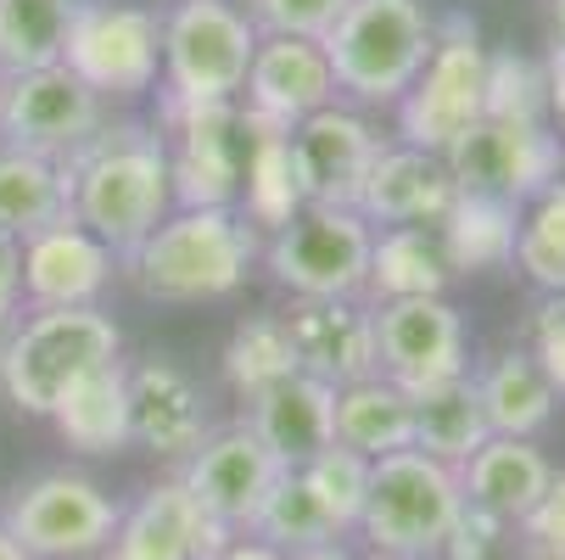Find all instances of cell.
Returning <instances> with one entry per match:
<instances>
[{
    "label": "cell",
    "mask_w": 565,
    "mask_h": 560,
    "mask_svg": "<svg viewBox=\"0 0 565 560\" xmlns=\"http://www.w3.org/2000/svg\"><path fill=\"white\" fill-rule=\"evenodd\" d=\"M319 45L331 56L337 96H353L359 107H397L437 45V23L420 0H353Z\"/></svg>",
    "instance_id": "4"
},
{
    "label": "cell",
    "mask_w": 565,
    "mask_h": 560,
    "mask_svg": "<svg viewBox=\"0 0 565 560\" xmlns=\"http://www.w3.org/2000/svg\"><path fill=\"white\" fill-rule=\"evenodd\" d=\"M375 359L403 392L465 376V319L448 297L375 303Z\"/></svg>",
    "instance_id": "14"
},
{
    "label": "cell",
    "mask_w": 565,
    "mask_h": 560,
    "mask_svg": "<svg viewBox=\"0 0 565 560\" xmlns=\"http://www.w3.org/2000/svg\"><path fill=\"white\" fill-rule=\"evenodd\" d=\"M291 376H297V353L286 337V314H247L224 342V381L253 404V398H264Z\"/></svg>",
    "instance_id": "33"
},
{
    "label": "cell",
    "mask_w": 565,
    "mask_h": 560,
    "mask_svg": "<svg viewBox=\"0 0 565 560\" xmlns=\"http://www.w3.org/2000/svg\"><path fill=\"white\" fill-rule=\"evenodd\" d=\"M129 432L140 448L185 465L207 437V410H202L196 381L169 359L129 364Z\"/></svg>",
    "instance_id": "21"
},
{
    "label": "cell",
    "mask_w": 565,
    "mask_h": 560,
    "mask_svg": "<svg viewBox=\"0 0 565 560\" xmlns=\"http://www.w3.org/2000/svg\"><path fill=\"white\" fill-rule=\"evenodd\" d=\"M62 67L102 102H135L163 78V12L129 0H78Z\"/></svg>",
    "instance_id": "8"
},
{
    "label": "cell",
    "mask_w": 565,
    "mask_h": 560,
    "mask_svg": "<svg viewBox=\"0 0 565 560\" xmlns=\"http://www.w3.org/2000/svg\"><path fill=\"white\" fill-rule=\"evenodd\" d=\"M337 96V73H331V56L319 40H264L258 34V51H253V67H247V91H241V113L253 124H275V129H297L302 118L326 113Z\"/></svg>",
    "instance_id": "19"
},
{
    "label": "cell",
    "mask_w": 565,
    "mask_h": 560,
    "mask_svg": "<svg viewBox=\"0 0 565 560\" xmlns=\"http://www.w3.org/2000/svg\"><path fill=\"white\" fill-rule=\"evenodd\" d=\"M23 308V242L0 230V326H12Z\"/></svg>",
    "instance_id": "43"
},
{
    "label": "cell",
    "mask_w": 565,
    "mask_h": 560,
    "mask_svg": "<svg viewBox=\"0 0 565 560\" xmlns=\"http://www.w3.org/2000/svg\"><path fill=\"white\" fill-rule=\"evenodd\" d=\"M118 353L124 331L107 308H34L0 342V392L12 410L51 421L62 392Z\"/></svg>",
    "instance_id": "3"
},
{
    "label": "cell",
    "mask_w": 565,
    "mask_h": 560,
    "mask_svg": "<svg viewBox=\"0 0 565 560\" xmlns=\"http://www.w3.org/2000/svg\"><path fill=\"white\" fill-rule=\"evenodd\" d=\"M454 281L437 224H397V230H375L370 247V281H364V303H403V297H443V286Z\"/></svg>",
    "instance_id": "26"
},
{
    "label": "cell",
    "mask_w": 565,
    "mask_h": 560,
    "mask_svg": "<svg viewBox=\"0 0 565 560\" xmlns=\"http://www.w3.org/2000/svg\"><path fill=\"white\" fill-rule=\"evenodd\" d=\"M258 29L235 0H174L163 12V96L241 102Z\"/></svg>",
    "instance_id": "6"
},
{
    "label": "cell",
    "mask_w": 565,
    "mask_h": 560,
    "mask_svg": "<svg viewBox=\"0 0 565 560\" xmlns=\"http://www.w3.org/2000/svg\"><path fill=\"white\" fill-rule=\"evenodd\" d=\"M157 135L169 146L174 208H235L247 163V113L241 102H157Z\"/></svg>",
    "instance_id": "10"
},
{
    "label": "cell",
    "mask_w": 565,
    "mask_h": 560,
    "mask_svg": "<svg viewBox=\"0 0 565 560\" xmlns=\"http://www.w3.org/2000/svg\"><path fill=\"white\" fill-rule=\"evenodd\" d=\"M548 113L565 129V51H554V62H548Z\"/></svg>",
    "instance_id": "45"
},
{
    "label": "cell",
    "mask_w": 565,
    "mask_h": 560,
    "mask_svg": "<svg viewBox=\"0 0 565 560\" xmlns=\"http://www.w3.org/2000/svg\"><path fill=\"white\" fill-rule=\"evenodd\" d=\"M381 135L359 107L331 102L291 129V163L302 186V208H359V191L370 180V163L381 157Z\"/></svg>",
    "instance_id": "15"
},
{
    "label": "cell",
    "mask_w": 565,
    "mask_h": 560,
    "mask_svg": "<svg viewBox=\"0 0 565 560\" xmlns=\"http://www.w3.org/2000/svg\"><path fill=\"white\" fill-rule=\"evenodd\" d=\"M286 337L297 353V370L326 381V387H353L381 376L375 359V308L364 297H342V303H297L286 314Z\"/></svg>",
    "instance_id": "20"
},
{
    "label": "cell",
    "mask_w": 565,
    "mask_h": 560,
    "mask_svg": "<svg viewBox=\"0 0 565 560\" xmlns=\"http://www.w3.org/2000/svg\"><path fill=\"white\" fill-rule=\"evenodd\" d=\"M554 34H559L554 51H565V0H554Z\"/></svg>",
    "instance_id": "48"
},
{
    "label": "cell",
    "mask_w": 565,
    "mask_h": 560,
    "mask_svg": "<svg viewBox=\"0 0 565 560\" xmlns=\"http://www.w3.org/2000/svg\"><path fill=\"white\" fill-rule=\"evenodd\" d=\"M0 151H7V140H0Z\"/></svg>",
    "instance_id": "49"
},
{
    "label": "cell",
    "mask_w": 565,
    "mask_h": 560,
    "mask_svg": "<svg viewBox=\"0 0 565 560\" xmlns=\"http://www.w3.org/2000/svg\"><path fill=\"white\" fill-rule=\"evenodd\" d=\"M476 398H481V415H488L493 437H532L554 415V387L543 381L532 353H499L476 376Z\"/></svg>",
    "instance_id": "32"
},
{
    "label": "cell",
    "mask_w": 565,
    "mask_h": 560,
    "mask_svg": "<svg viewBox=\"0 0 565 560\" xmlns=\"http://www.w3.org/2000/svg\"><path fill=\"white\" fill-rule=\"evenodd\" d=\"M448 180L454 191L470 197H493L510 208H526L537 191H548L565 169L559 135L548 124H526V118H481L476 129H465L448 151Z\"/></svg>",
    "instance_id": "12"
},
{
    "label": "cell",
    "mask_w": 565,
    "mask_h": 560,
    "mask_svg": "<svg viewBox=\"0 0 565 560\" xmlns=\"http://www.w3.org/2000/svg\"><path fill=\"white\" fill-rule=\"evenodd\" d=\"M532 359L543 370V381L554 387V398H565V297H548L532 319Z\"/></svg>",
    "instance_id": "41"
},
{
    "label": "cell",
    "mask_w": 565,
    "mask_h": 560,
    "mask_svg": "<svg viewBox=\"0 0 565 560\" xmlns=\"http://www.w3.org/2000/svg\"><path fill=\"white\" fill-rule=\"evenodd\" d=\"M247 432L280 459V471L308 465L313 454H326L337 443V387L297 370L291 381L269 387L264 398L247 404Z\"/></svg>",
    "instance_id": "22"
},
{
    "label": "cell",
    "mask_w": 565,
    "mask_h": 560,
    "mask_svg": "<svg viewBox=\"0 0 565 560\" xmlns=\"http://www.w3.org/2000/svg\"><path fill=\"white\" fill-rule=\"evenodd\" d=\"M515 230H521V208L510 202H493V197H470V191H454L448 213L437 219V242H443V258L454 275H470V270H499L515 258Z\"/></svg>",
    "instance_id": "29"
},
{
    "label": "cell",
    "mask_w": 565,
    "mask_h": 560,
    "mask_svg": "<svg viewBox=\"0 0 565 560\" xmlns=\"http://www.w3.org/2000/svg\"><path fill=\"white\" fill-rule=\"evenodd\" d=\"M258 253V230L235 208H174L118 270L157 303H213L247 281Z\"/></svg>",
    "instance_id": "2"
},
{
    "label": "cell",
    "mask_w": 565,
    "mask_h": 560,
    "mask_svg": "<svg viewBox=\"0 0 565 560\" xmlns=\"http://www.w3.org/2000/svg\"><path fill=\"white\" fill-rule=\"evenodd\" d=\"M218 560H286L275 543H264V538H253V532H235L230 543H224V554Z\"/></svg>",
    "instance_id": "44"
},
{
    "label": "cell",
    "mask_w": 565,
    "mask_h": 560,
    "mask_svg": "<svg viewBox=\"0 0 565 560\" xmlns=\"http://www.w3.org/2000/svg\"><path fill=\"white\" fill-rule=\"evenodd\" d=\"M235 213L253 230H280L286 219L302 213V186L291 163V135L275 124L247 118V163H241V202Z\"/></svg>",
    "instance_id": "28"
},
{
    "label": "cell",
    "mask_w": 565,
    "mask_h": 560,
    "mask_svg": "<svg viewBox=\"0 0 565 560\" xmlns=\"http://www.w3.org/2000/svg\"><path fill=\"white\" fill-rule=\"evenodd\" d=\"M481 118H488V51L476 45L470 18H448L437 29V45H431L420 78L397 102V135H403V146L443 157Z\"/></svg>",
    "instance_id": "9"
},
{
    "label": "cell",
    "mask_w": 565,
    "mask_h": 560,
    "mask_svg": "<svg viewBox=\"0 0 565 560\" xmlns=\"http://www.w3.org/2000/svg\"><path fill=\"white\" fill-rule=\"evenodd\" d=\"M102 124H107V102L78 85L62 62L0 73V140L7 146L67 163Z\"/></svg>",
    "instance_id": "13"
},
{
    "label": "cell",
    "mask_w": 565,
    "mask_h": 560,
    "mask_svg": "<svg viewBox=\"0 0 565 560\" xmlns=\"http://www.w3.org/2000/svg\"><path fill=\"white\" fill-rule=\"evenodd\" d=\"M297 471H302L308 494L319 499V510H326V521L337 527V538L359 532V516H364V499H370V459L342 448V443H331L326 454H313Z\"/></svg>",
    "instance_id": "37"
},
{
    "label": "cell",
    "mask_w": 565,
    "mask_h": 560,
    "mask_svg": "<svg viewBox=\"0 0 565 560\" xmlns=\"http://www.w3.org/2000/svg\"><path fill=\"white\" fill-rule=\"evenodd\" d=\"M62 219H73V191H67L62 163L18 151V146L0 151V230L23 242V235L62 224Z\"/></svg>",
    "instance_id": "31"
},
{
    "label": "cell",
    "mask_w": 565,
    "mask_h": 560,
    "mask_svg": "<svg viewBox=\"0 0 565 560\" xmlns=\"http://www.w3.org/2000/svg\"><path fill=\"white\" fill-rule=\"evenodd\" d=\"M521 538L532 549V560H565V476H554L548 494L537 499V510L521 521Z\"/></svg>",
    "instance_id": "40"
},
{
    "label": "cell",
    "mask_w": 565,
    "mask_h": 560,
    "mask_svg": "<svg viewBox=\"0 0 565 560\" xmlns=\"http://www.w3.org/2000/svg\"><path fill=\"white\" fill-rule=\"evenodd\" d=\"M375 230L359 208H302L280 230H269L264 264L297 303H342L364 297Z\"/></svg>",
    "instance_id": "7"
},
{
    "label": "cell",
    "mask_w": 565,
    "mask_h": 560,
    "mask_svg": "<svg viewBox=\"0 0 565 560\" xmlns=\"http://www.w3.org/2000/svg\"><path fill=\"white\" fill-rule=\"evenodd\" d=\"M454 202V180H448V163L431 151H415V146H381V157L370 163V180L359 191V213L364 224H437Z\"/></svg>",
    "instance_id": "23"
},
{
    "label": "cell",
    "mask_w": 565,
    "mask_h": 560,
    "mask_svg": "<svg viewBox=\"0 0 565 560\" xmlns=\"http://www.w3.org/2000/svg\"><path fill=\"white\" fill-rule=\"evenodd\" d=\"M230 538L235 532L224 521L196 510L180 476H169V483L146 488L135 505H124V521L102 560H218Z\"/></svg>",
    "instance_id": "17"
},
{
    "label": "cell",
    "mask_w": 565,
    "mask_h": 560,
    "mask_svg": "<svg viewBox=\"0 0 565 560\" xmlns=\"http://www.w3.org/2000/svg\"><path fill=\"white\" fill-rule=\"evenodd\" d=\"M118 275V253L78 219L23 235V303L29 308H102Z\"/></svg>",
    "instance_id": "18"
},
{
    "label": "cell",
    "mask_w": 565,
    "mask_h": 560,
    "mask_svg": "<svg viewBox=\"0 0 565 560\" xmlns=\"http://www.w3.org/2000/svg\"><path fill=\"white\" fill-rule=\"evenodd\" d=\"M353 0H247V23L264 40H326Z\"/></svg>",
    "instance_id": "39"
},
{
    "label": "cell",
    "mask_w": 565,
    "mask_h": 560,
    "mask_svg": "<svg viewBox=\"0 0 565 560\" xmlns=\"http://www.w3.org/2000/svg\"><path fill=\"white\" fill-rule=\"evenodd\" d=\"M51 426L62 432V443L73 454H118L135 443L129 432V364L113 359L90 376H78L62 404L51 410Z\"/></svg>",
    "instance_id": "25"
},
{
    "label": "cell",
    "mask_w": 565,
    "mask_h": 560,
    "mask_svg": "<svg viewBox=\"0 0 565 560\" xmlns=\"http://www.w3.org/2000/svg\"><path fill=\"white\" fill-rule=\"evenodd\" d=\"M488 437L493 432H488V415H481V398H476L470 376H454V381H437V387L415 392V448L426 459L459 471Z\"/></svg>",
    "instance_id": "30"
},
{
    "label": "cell",
    "mask_w": 565,
    "mask_h": 560,
    "mask_svg": "<svg viewBox=\"0 0 565 560\" xmlns=\"http://www.w3.org/2000/svg\"><path fill=\"white\" fill-rule=\"evenodd\" d=\"M510 264H521L526 281H537L548 297H565V180H554L521 208Z\"/></svg>",
    "instance_id": "36"
},
{
    "label": "cell",
    "mask_w": 565,
    "mask_h": 560,
    "mask_svg": "<svg viewBox=\"0 0 565 560\" xmlns=\"http://www.w3.org/2000/svg\"><path fill=\"white\" fill-rule=\"evenodd\" d=\"M286 560H359V554L337 538V543H319V549H302V554H286Z\"/></svg>",
    "instance_id": "46"
},
{
    "label": "cell",
    "mask_w": 565,
    "mask_h": 560,
    "mask_svg": "<svg viewBox=\"0 0 565 560\" xmlns=\"http://www.w3.org/2000/svg\"><path fill=\"white\" fill-rule=\"evenodd\" d=\"M459 510H465L459 471L426 459L420 448H403L370 465L359 538L375 549V560H437Z\"/></svg>",
    "instance_id": "5"
},
{
    "label": "cell",
    "mask_w": 565,
    "mask_h": 560,
    "mask_svg": "<svg viewBox=\"0 0 565 560\" xmlns=\"http://www.w3.org/2000/svg\"><path fill=\"white\" fill-rule=\"evenodd\" d=\"M180 483L196 499V510H207L230 532H247L253 516L264 510L269 488L280 483V459L247 432V421H241V426H224V432L202 437V448L180 471Z\"/></svg>",
    "instance_id": "16"
},
{
    "label": "cell",
    "mask_w": 565,
    "mask_h": 560,
    "mask_svg": "<svg viewBox=\"0 0 565 560\" xmlns=\"http://www.w3.org/2000/svg\"><path fill=\"white\" fill-rule=\"evenodd\" d=\"M247 532L275 543L280 554H302V549H319V543H337V527L326 521L319 499L308 494L302 471H280V483L269 488V499H264V510L253 516Z\"/></svg>",
    "instance_id": "35"
},
{
    "label": "cell",
    "mask_w": 565,
    "mask_h": 560,
    "mask_svg": "<svg viewBox=\"0 0 565 560\" xmlns=\"http://www.w3.org/2000/svg\"><path fill=\"white\" fill-rule=\"evenodd\" d=\"M124 521V505L90 483L78 471H45L34 483H23L7 510H0V527L18 538L23 554L34 560H85V554H102L113 543Z\"/></svg>",
    "instance_id": "11"
},
{
    "label": "cell",
    "mask_w": 565,
    "mask_h": 560,
    "mask_svg": "<svg viewBox=\"0 0 565 560\" xmlns=\"http://www.w3.org/2000/svg\"><path fill=\"white\" fill-rule=\"evenodd\" d=\"M488 118L548 124V73L515 51L488 56Z\"/></svg>",
    "instance_id": "38"
},
{
    "label": "cell",
    "mask_w": 565,
    "mask_h": 560,
    "mask_svg": "<svg viewBox=\"0 0 565 560\" xmlns=\"http://www.w3.org/2000/svg\"><path fill=\"white\" fill-rule=\"evenodd\" d=\"M337 443L364 454L370 465L415 448V392H403L386 376L342 387L337 392Z\"/></svg>",
    "instance_id": "27"
},
{
    "label": "cell",
    "mask_w": 565,
    "mask_h": 560,
    "mask_svg": "<svg viewBox=\"0 0 565 560\" xmlns=\"http://www.w3.org/2000/svg\"><path fill=\"white\" fill-rule=\"evenodd\" d=\"M0 560H34V554H23V549H18V538H12L7 527H0Z\"/></svg>",
    "instance_id": "47"
},
{
    "label": "cell",
    "mask_w": 565,
    "mask_h": 560,
    "mask_svg": "<svg viewBox=\"0 0 565 560\" xmlns=\"http://www.w3.org/2000/svg\"><path fill=\"white\" fill-rule=\"evenodd\" d=\"M73 219L118 253V264L146 242V235L174 213V180H169V146L157 129L135 118H107L67 163Z\"/></svg>",
    "instance_id": "1"
},
{
    "label": "cell",
    "mask_w": 565,
    "mask_h": 560,
    "mask_svg": "<svg viewBox=\"0 0 565 560\" xmlns=\"http://www.w3.org/2000/svg\"><path fill=\"white\" fill-rule=\"evenodd\" d=\"M78 0H0V73L62 62Z\"/></svg>",
    "instance_id": "34"
},
{
    "label": "cell",
    "mask_w": 565,
    "mask_h": 560,
    "mask_svg": "<svg viewBox=\"0 0 565 560\" xmlns=\"http://www.w3.org/2000/svg\"><path fill=\"white\" fill-rule=\"evenodd\" d=\"M504 532H510V527H504L499 516L465 505V510H459V521H454V532L443 538V554H437V560H488V554H493V543H499Z\"/></svg>",
    "instance_id": "42"
},
{
    "label": "cell",
    "mask_w": 565,
    "mask_h": 560,
    "mask_svg": "<svg viewBox=\"0 0 565 560\" xmlns=\"http://www.w3.org/2000/svg\"><path fill=\"white\" fill-rule=\"evenodd\" d=\"M554 483V465L543 459V448L532 437H488L465 465H459V488L465 505L499 516L504 527H521L537 499Z\"/></svg>",
    "instance_id": "24"
}]
</instances>
